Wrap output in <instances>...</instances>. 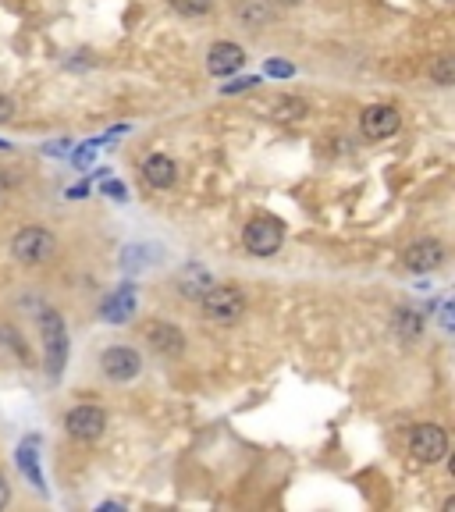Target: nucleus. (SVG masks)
<instances>
[{"label":"nucleus","instance_id":"13","mask_svg":"<svg viewBox=\"0 0 455 512\" xmlns=\"http://www.w3.org/2000/svg\"><path fill=\"white\" fill-rule=\"evenodd\" d=\"M139 299H136V285H121L118 292H114L111 299L104 303V320H111V324H125L132 313H136Z\"/></svg>","mask_w":455,"mask_h":512},{"label":"nucleus","instance_id":"26","mask_svg":"<svg viewBox=\"0 0 455 512\" xmlns=\"http://www.w3.org/2000/svg\"><path fill=\"white\" fill-rule=\"evenodd\" d=\"M89 160H93V146H82V150H75V164H79V168H86Z\"/></svg>","mask_w":455,"mask_h":512},{"label":"nucleus","instance_id":"8","mask_svg":"<svg viewBox=\"0 0 455 512\" xmlns=\"http://www.w3.org/2000/svg\"><path fill=\"white\" fill-rule=\"evenodd\" d=\"M143 338L150 342L153 352H160V356H182L185 352V331L178 328V324H171V320H146L143 324Z\"/></svg>","mask_w":455,"mask_h":512},{"label":"nucleus","instance_id":"12","mask_svg":"<svg viewBox=\"0 0 455 512\" xmlns=\"http://www.w3.org/2000/svg\"><path fill=\"white\" fill-rule=\"evenodd\" d=\"M143 178L153 185V189H171L178 178V164L168 157V153H150L143 160Z\"/></svg>","mask_w":455,"mask_h":512},{"label":"nucleus","instance_id":"27","mask_svg":"<svg viewBox=\"0 0 455 512\" xmlns=\"http://www.w3.org/2000/svg\"><path fill=\"white\" fill-rule=\"evenodd\" d=\"M441 328H445V331H452V303H445V306H441Z\"/></svg>","mask_w":455,"mask_h":512},{"label":"nucleus","instance_id":"1","mask_svg":"<svg viewBox=\"0 0 455 512\" xmlns=\"http://www.w3.org/2000/svg\"><path fill=\"white\" fill-rule=\"evenodd\" d=\"M40 335H43V367H47V377L57 381L64 374V363H68V324L50 306L40 310Z\"/></svg>","mask_w":455,"mask_h":512},{"label":"nucleus","instance_id":"22","mask_svg":"<svg viewBox=\"0 0 455 512\" xmlns=\"http://www.w3.org/2000/svg\"><path fill=\"white\" fill-rule=\"evenodd\" d=\"M296 72L288 61H267V75H278V79H288V75Z\"/></svg>","mask_w":455,"mask_h":512},{"label":"nucleus","instance_id":"2","mask_svg":"<svg viewBox=\"0 0 455 512\" xmlns=\"http://www.w3.org/2000/svg\"><path fill=\"white\" fill-rule=\"evenodd\" d=\"M54 253H57V239L43 224H25V228H18L15 239H11V256L25 267L47 264Z\"/></svg>","mask_w":455,"mask_h":512},{"label":"nucleus","instance_id":"25","mask_svg":"<svg viewBox=\"0 0 455 512\" xmlns=\"http://www.w3.org/2000/svg\"><path fill=\"white\" fill-rule=\"evenodd\" d=\"M104 192H107V196H114V200H125V196H128V189L121 182H104Z\"/></svg>","mask_w":455,"mask_h":512},{"label":"nucleus","instance_id":"23","mask_svg":"<svg viewBox=\"0 0 455 512\" xmlns=\"http://www.w3.org/2000/svg\"><path fill=\"white\" fill-rule=\"evenodd\" d=\"M15 118V100L8 93H0V121H11Z\"/></svg>","mask_w":455,"mask_h":512},{"label":"nucleus","instance_id":"29","mask_svg":"<svg viewBox=\"0 0 455 512\" xmlns=\"http://www.w3.org/2000/svg\"><path fill=\"white\" fill-rule=\"evenodd\" d=\"M0 150H8V143H0Z\"/></svg>","mask_w":455,"mask_h":512},{"label":"nucleus","instance_id":"5","mask_svg":"<svg viewBox=\"0 0 455 512\" xmlns=\"http://www.w3.org/2000/svg\"><path fill=\"white\" fill-rule=\"evenodd\" d=\"M285 242V228L274 217H253V221L242 228V246L253 256H274Z\"/></svg>","mask_w":455,"mask_h":512},{"label":"nucleus","instance_id":"30","mask_svg":"<svg viewBox=\"0 0 455 512\" xmlns=\"http://www.w3.org/2000/svg\"><path fill=\"white\" fill-rule=\"evenodd\" d=\"M288 4H299V0H288Z\"/></svg>","mask_w":455,"mask_h":512},{"label":"nucleus","instance_id":"21","mask_svg":"<svg viewBox=\"0 0 455 512\" xmlns=\"http://www.w3.org/2000/svg\"><path fill=\"white\" fill-rule=\"evenodd\" d=\"M260 86V79L256 75H249V79H228V86H221L224 93H246V89Z\"/></svg>","mask_w":455,"mask_h":512},{"label":"nucleus","instance_id":"9","mask_svg":"<svg viewBox=\"0 0 455 512\" xmlns=\"http://www.w3.org/2000/svg\"><path fill=\"white\" fill-rule=\"evenodd\" d=\"M445 264V246L438 239H416L413 246H406L402 253V267L413 274H431Z\"/></svg>","mask_w":455,"mask_h":512},{"label":"nucleus","instance_id":"10","mask_svg":"<svg viewBox=\"0 0 455 512\" xmlns=\"http://www.w3.org/2000/svg\"><path fill=\"white\" fill-rule=\"evenodd\" d=\"M100 370H104V377H111V381H132V377L143 370V360H139V352L128 349V345H111V349H104V356H100Z\"/></svg>","mask_w":455,"mask_h":512},{"label":"nucleus","instance_id":"14","mask_svg":"<svg viewBox=\"0 0 455 512\" xmlns=\"http://www.w3.org/2000/svg\"><path fill=\"white\" fill-rule=\"evenodd\" d=\"M210 285H214V278H210V271L200 264H189L182 274H178V292H182L185 299H200Z\"/></svg>","mask_w":455,"mask_h":512},{"label":"nucleus","instance_id":"20","mask_svg":"<svg viewBox=\"0 0 455 512\" xmlns=\"http://www.w3.org/2000/svg\"><path fill=\"white\" fill-rule=\"evenodd\" d=\"M171 8H175L178 15H185V18H200V15H210L214 0H171Z\"/></svg>","mask_w":455,"mask_h":512},{"label":"nucleus","instance_id":"24","mask_svg":"<svg viewBox=\"0 0 455 512\" xmlns=\"http://www.w3.org/2000/svg\"><path fill=\"white\" fill-rule=\"evenodd\" d=\"M11 502V480H8V473L0 470V509Z\"/></svg>","mask_w":455,"mask_h":512},{"label":"nucleus","instance_id":"19","mask_svg":"<svg viewBox=\"0 0 455 512\" xmlns=\"http://www.w3.org/2000/svg\"><path fill=\"white\" fill-rule=\"evenodd\" d=\"M274 114H278L281 121H296V118H303V114H310V104L299 100V96H285V100L274 104Z\"/></svg>","mask_w":455,"mask_h":512},{"label":"nucleus","instance_id":"16","mask_svg":"<svg viewBox=\"0 0 455 512\" xmlns=\"http://www.w3.org/2000/svg\"><path fill=\"white\" fill-rule=\"evenodd\" d=\"M392 328H395V335H399V338L416 342V338H420V328H424V317H420L416 310H409V306H402V310H395Z\"/></svg>","mask_w":455,"mask_h":512},{"label":"nucleus","instance_id":"15","mask_svg":"<svg viewBox=\"0 0 455 512\" xmlns=\"http://www.w3.org/2000/svg\"><path fill=\"white\" fill-rule=\"evenodd\" d=\"M18 466H22V473L29 477V484L40 495H47V484H43V470H40V456H36V438L25 441L22 448H18Z\"/></svg>","mask_w":455,"mask_h":512},{"label":"nucleus","instance_id":"17","mask_svg":"<svg viewBox=\"0 0 455 512\" xmlns=\"http://www.w3.org/2000/svg\"><path fill=\"white\" fill-rule=\"evenodd\" d=\"M271 4L267 0H242V8H239V18L246 29H264L267 22H271Z\"/></svg>","mask_w":455,"mask_h":512},{"label":"nucleus","instance_id":"7","mask_svg":"<svg viewBox=\"0 0 455 512\" xmlns=\"http://www.w3.org/2000/svg\"><path fill=\"white\" fill-rule=\"evenodd\" d=\"M399 125H402V114H399V107H392V104H370L367 111L360 114V132L370 143H381V139L395 136Z\"/></svg>","mask_w":455,"mask_h":512},{"label":"nucleus","instance_id":"11","mask_svg":"<svg viewBox=\"0 0 455 512\" xmlns=\"http://www.w3.org/2000/svg\"><path fill=\"white\" fill-rule=\"evenodd\" d=\"M246 68V50L239 43H214L207 54V72L214 79H232Z\"/></svg>","mask_w":455,"mask_h":512},{"label":"nucleus","instance_id":"18","mask_svg":"<svg viewBox=\"0 0 455 512\" xmlns=\"http://www.w3.org/2000/svg\"><path fill=\"white\" fill-rule=\"evenodd\" d=\"M427 75L434 79V86H441V89H448L455 82V57H448V54H441L438 61L427 68Z\"/></svg>","mask_w":455,"mask_h":512},{"label":"nucleus","instance_id":"4","mask_svg":"<svg viewBox=\"0 0 455 512\" xmlns=\"http://www.w3.org/2000/svg\"><path fill=\"white\" fill-rule=\"evenodd\" d=\"M409 456L416 459V463H441V459L448 456V434L445 427L438 424H416L413 434H409Z\"/></svg>","mask_w":455,"mask_h":512},{"label":"nucleus","instance_id":"6","mask_svg":"<svg viewBox=\"0 0 455 512\" xmlns=\"http://www.w3.org/2000/svg\"><path fill=\"white\" fill-rule=\"evenodd\" d=\"M107 427V413L93 402H82V406L68 409L64 416V431L72 434L75 441H96Z\"/></svg>","mask_w":455,"mask_h":512},{"label":"nucleus","instance_id":"28","mask_svg":"<svg viewBox=\"0 0 455 512\" xmlns=\"http://www.w3.org/2000/svg\"><path fill=\"white\" fill-rule=\"evenodd\" d=\"M4 196H8V189H4V182H0V207H4Z\"/></svg>","mask_w":455,"mask_h":512},{"label":"nucleus","instance_id":"3","mask_svg":"<svg viewBox=\"0 0 455 512\" xmlns=\"http://www.w3.org/2000/svg\"><path fill=\"white\" fill-rule=\"evenodd\" d=\"M196 303H200L203 317L214 320V324H235L246 313V296H242L239 285H210Z\"/></svg>","mask_w":455,"mask_h":512}]
</instances>
